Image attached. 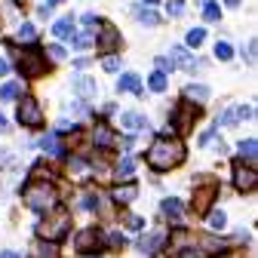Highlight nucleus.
Segmentation results:
<instances>
[{
    "mask_svg": "<svg viewBox=\"0 0 258 258\" xmlns=\"http://www.w3.org/2000/svg\"><path fill=\"white\" fill-rule=\"evenodd\" d=\"M234 187L237 190H243V194H252L255 187H258V172H255V166H243V160L234 166Z\"/></svg>",
    "mask_w": 258,
    "mask_h": 258,
    "instance_id": "obj_6",
    "label": "nucleus"
},
{
    "mask_svg": "<svg viewBox=\"0 0 258 258\" xmlns=\"http://www.w3.org/2000/svg\"><path fill=\"white\" fill-rule=\"evenodd\" d=\"M102 68H105V71H111V74H114V71H120V58H117V55H105Z\"/></svg>",
    "mask_w": 258,
    "mask_h": 258,
    "instance_id": "obj_36",
    "label": "nucleus"
},
{
    "mask_svg": "<svg viewBox=\"0 0 258 258\" xmlns=\"http://www.w3.org/2000/svg\"><path fill=\"white\" fill-rule=\"evenodd\" d=\"M92 142L99 145V148H111L114 145V133H111L105 123H99V126H95V133H92Z\"/></svg>",
    "mask_w": 258,
    "mask_h": 258,
    "instance_id": "obj_18",
    "label": "nucleus"
},
{
    "mask_svg": "<svg viewBox=\"0 0 258 258\" xmlns=\"http://www.w3.org/2000/svg\"><path fill=\"white\" fill-rule=\"evenodd\" d=\"M83 206L95 212V209L102 206V194H99V190H86V197H83Z\"/></svg>",
    "mask_w": 258,
    "mask_h": 258,
    "instance_id": "obj_28",
    "label": "nucleus"
},
{
    "mask_svg": "<svg viewBox=\"0 0 258 258\" xmlns=\"http://www.w3.org/2000/svg\"><path fill=\"white\" fill-rule=\"evenodd\" d=\"M7 71H10V64H7V58H0V77H7Z\"/></svg>",
    "mask_w": 258,
    "mask_h": 258,
    "instance_id": "obj_45",
    "label": "nucleus"
},
{
    "mask_svg": "<svg viewBox=\"0 0 258 258\" xmlns=\"http://www.w3.org/2000/svg\"><path fill=\"white\" fill-rule=\"evenodd\" d=\"M163 215H166L172 224H181V221H184V203L175 200V197H166V200H163Z\"/></svg>",
    "mask_w": 258,
    "mask_h": 258,
    "instance_id": "obj_11",
    "label": "nucleus"
},
{
    "mask_svg": "<svg viewBox=\"0 0 258 258\" xmlns=\"http://www.w3.org/2000/svg\"><path fill=\"white\" fill-rule=\"evenodd\" d=\"M148 86H151L154 92H163V89H166V74L154 71V74H151V80H148Z\"/></svg>",
    "mask_w": 258,
    "mask_h": 258,
    "instance_id": "obj_31",
    "label": "nucleus"
},
{
    "mask_svg": "<svg viewBox=\"0 0 258 258\" xmlns=\"http://www.w3.org/2000/svg\"><path fill=\"white\" fill-rule=\"evenodd\" d=\"M95 43H99L102 52H114V49L120 46V31H117L114 25H102V34L95 37Z\"/></svg>",
    "mask_w": 258,
    "mask_h": 258,
    "instance_id": "obj_9",
    "label": "nucleus"
},
{
    "mask_svg": "<svg viewBox=\"0 0 258 258\" xmlns=\"http://www.w3.org/2000/svg\"><path fill=\"white\" fill-rule=\"evenodd\" d=\"M221 126H234V123H240V117H237V108H228L221 114V120H218Z\"/></svg>",
    "mask_w": 258,
    "mask_h": 258,
    "instance_id": "obj_35",
    "label": "nucleus"
},
{
    "mask_svg": "<svg viewBox=\"0 0 258 258\" xmlns=\"http://www.w3.org/2000/svg\"><path fill=\"white\" fill-rule=\"evenodd\" d=\"M215 58H221V61H231L234 58V49H231V43H215Z\"/></svg>",
    "mask_w": 258,
    "mask_h": 258,
    "instance_id": "obj_30",
    "label": "nucleus"
},
{
    "mask_svg": "<svg viewBox=\"0 0 258 258\" xmlns=\"http://www.w3.org/2000/svg\"><path fill=\"white\" fill-rule=\"evenodd\" d=\"M46 52H49V58H52V61H61V58H64V49H61V46H49Z\"/></svg>",
    "mask_w": 258,
    "mask_h": 258,
    "instance_id": "obj_39",
    "label": "nucleus"
},
{
    "mask_svg": "<svg viewBox=\"0 0 258 258\" xmlns=\"http://www.w3.org/2000/svg\"><path fill=\"white\" fill-rule=\"evenodd\" d=\"M218 197V184H203L194 190V212L197 215H206L212 209V200Z\"/></svg>",
    "mask_w": 258,
    "mask_h": 258,
    "instance_id": "obj_8",
    "label": "nucleus"
},
{
    "mask_svg": "<svg viewBox=\"0 0 258 258\" xmlns=\"http://www.w3.org/2000/svg\"><path fill=\"white\" fill-rule=\"evenodd\" d=\"M34 37H37V31H34V25H31V22H25V25L19 28V40H28V43H31V40H34Z\"/></svg>",
    "mask_w": 258,
    "mask_h": 258,
    "instance_id": "obj_34",
    "label": "nucleus"
},
{
    "mask_svg": "<svg viewBox=\"0 0 258 258\" xmlns=\"http://www.w3.org/2000/svg\"><path fill=\"white\" fill-rule=\"evenodd\" d=\"M126 228L139 231V228H142V218H139V215H126Z\"/></svg>",
    "mask_w": 258,
    "mask_h": 258,
    "instance_id": "obj_41",
    "label": "nucleus"
},
{
    "mask_svg": "<svg viewBox=\"0 0 258 258\" xmlns=\"http://www.w3.org/2000/svg\"><path fill=\"white\" fill-rule=\"evenodd\" d=\"M108 246H111V249H117V252H120V249H123V246H126V237H123V234H120V231H111V234H108Z\"/></svg>",
    "mask_w": 258,
    "mask_h": 258,
    "instance_id": "obj_33",
    "label": "nucleus"
},
{
    "mask_svg": "<svg viewBox=\"0 0 258 258\" xmlns=\"http://www.w3.org/2000/svg\"><path fill=\"white\" fill-rule=\"evenodd\" d=\"M0 129H7V117L4 114H0Z\"/></svg>",
    "mask_w": 258,
    "mask_h": 258,
    "instance_id": "obj_49",
    "label": "nucleus"
},
{
    "mask_svg": "<svg viewBox=\"0 0 258 258\" xmlns=\"http://www.w3.org/2000/svg\"><path fill=\"white\" fill-rule=\"evenodd\" d=\"M40 148H43V151H46V154H52V157H61V154H64V148H61V145H58V139H55V136H52V133H49V136H43V139H40Z\"/></svg>",
    "mask_w": 258,
    "mask_h": 258,
    "instance_id": "obj_22",
    "label": "nucleus"
},
{
    "mask_svg": "<svg viewBox=\"0 0 258 258\" xmlns=\"http://www.w3.org/2000/svg\"><path fill=\"white\" fill-rule=\"evenodd\" d=\"M55 4H61V0H46V7H55Z\"/></svg>",
    "mask_w": 258,
    "mask_h": 258,
    "instance_id": "obj_50",
    "label": "nucleus"
},
{
    "mask_svg": "<svg viewBox=\"0 0 258 258\" xmlns=\"http://www.w3.org/2000/svg\"><path fill=\"white\" fill-rule=\"evenodd\" d=\"M136 194H139L136 184H117V187H114V203H133Z\"/></svg>",
    "mask_w": 258,
    "mask_h": 258,
    "instance_id": "obj_15",
    "label": "nucleus"
},
{
    "mask_svg": "<svg viewBox=\"0 0 258 258\" xmlns=\"http://www.w3.org/2000/svg\"><path fill=\"white\" fill-rule=\"evenodd\" d=\"M181 258H200V255H197V252H184Z\"/></svg>",
    "mask_w": 258,
    "mask_h": 258,
    "instance_id": "obj_48",
    "label": "nucleus"
},
{
    "mask_svg": "<svg viewBox=\"0 0 258 258\" xmlns=\"http://www.w3.org/2000/svg\"><path fill=\"white\" fill-rule=\"evenodd\" d=\"M163 237H166V234H163V231H151V234H148V237H142V240H139V249H142V252H148V255H151V252H157V249H160V246H163Z\"/></svg>",
    "mask_w": 258,
    "mask_h": 258,
    "instance_id": "obj_13",
    "label": "nucleus"
},
{
    "mask_svg": "<svg viewBox=\"0 0 258 258\" xmlns=\"http://www.w3.org/2000/svg\"><path fill=\"white\" fill-rule=\"evenodd\" d=\"M74 92L80 95V99H95V92H99V83H95L92 77H74Z\"/></svg>",
    "mask_w": 258,
    "mask_h": 258,
    "instance_id": "obj_12",
    "label": "nucleus"
},
{
    "mask_svg": "<svg viewBox=\"0 0 258 258\" xmlns=\"http://www.w3.org/2000/svg\"><path fill=\"white\" fill-rule=\"evenodd\" d=\"M74 246H77V252H95V249L102 246V234L95 231V228H86V231L77 234V243Z\"/></svg>",
    "mask_w": 258,
    "mask_h": 258,
    "instance_id": "obj_10",
    "label": "nucleus"
},
{
    "mask_svg": "<svg viewBox=\"0 0 258 258\" xmlns=\"http://www.w3.org/2000/svg\"><path fill=\"white\" fill-rule=\"evenodd\" d=\"M142 4H157V0H142Z\"/></svg>",
    "mask_w": 258,
    "mask_h": 258,
    "instance_id": "obj_51",
    "label": "nucleus"
},
{
    "mask_svg": "<svg viewBox=\"0 0 258 258\" xmlns=\"http://www.w3.org/2000/svg\"><path fill=\"white\" fill-rule=\"evenodd\" d=\"M197 114H200V108H194L190 102L178 105L175 114H172V129H175V133H187V129L194 126V120H197Z\"/></svg>",
    "mask_w": 258,
    "mask_h": 258,
    "instance_id": "obj_7",
    "label": "nucleus"
},
{
    "mask_svg": "<svg viewBox=\"0 0 258 258\" xmlns=\"http://www.w3.org/2000/svg\"><path fill=\"white\" fill-rule=\"evenodd\" d=\"M212 258H243L240 252H218V255H212Z\"/></svg>",
    "mask_w": 258,
    "mask_h": 258,
    "instance_id": "obj_44",
    "label": "nucleus"
},
{
    "mask_svg": "<svg viewBox=\"0 0 258 258\" xmlns=\"http://www.w3.org/2000/svg\"><path fill=\"white\" fill-rule=\"evenodd\" d=\"M240 157H246V163L252 166L255 157H258V142H255V139H243V142H240Z\"/></svg>",
    "mask_w": 258,
    "mask_h": 258,
    "instance_id": "obj_20",
    "label": "nucleus"
},
{
    "mask_svg": "<svg viewBox=\"0 0 258 258\" xmlns=\"http://www.w3.org/2000/svg\"><path fill=\"white\" fill-rule=\"evenodd\" d=\"M120 123L126 126V129H148V117H142V114H136V111H126L123 117H120Z\"/></svg>",
    "mask_w": 258,
    "mask_h": 258,
    "instance_id": "obj_16",
    "label": "nucleus"
},
{
    "mask_svg": "<svg viewBox=\"0 0 258 258\" xmlns=\"http://www.w3.org/2000/svg\"><path fill=\"white\" fill-rule=\"evenodd\" d=\"M68 166H71L74 172H83V169H86V160H83V157H74V160H71Z\"/></svg>",
    "mask_w": 258,
    "mask_h": 258,
    "instance_id": "obj_40",
    "label": "nucleus"
},
{
    "mask_svg": "<svg viewBox=\"0 0 258 258\" xmlns=\"http://www.w3.org/2000/svg\"><path fill=\"white\" fill-rule=\"evenodd\" d=\"M206 215H209V228L212 231H224V228H228V215H224L221 209H209Z\"/></svg>",
    "mask_w": 258,
    "mask_h": 258,
    "instance_id": "obj_23",
    "label": "nucleus"
},
{
    "mask_svg": "<svg viewBox=\"0 0 258 258\" xmlns=\"http://www.w3.org/2000/svg\"><path fill=\"white\" fill-rule=\"evenodd\" d=\"M246 58L255 61V40H249V46H246Z\"/></svg>",
    "mask_w": 258,
    "mask_h": 258,
    "instance_id": "obj_43",
    "label": "nucleus"
},
{
    "mask_svg": "<svg viewBox=\"0 0 258 258\" xmlns=\"http://www.w3.org/2000/svg\"><path fill=\"white\" fill-rule=\"evenodd\" d=\"M68 231H71V212H64V209L49 212L37 224V237L43 243H58V240H64V234H68Z\"/></svg>",
    "mask_w": 258,
    "mask_h": 258,
    "instance_id": "obj_3",
    "label": "nucleus"
},
{
    "mask_svg": "<svg viewBox=\"0 0 258 258\" xmlns=\"http://www.w3.org/2000/svg\"><path fill=\"white\" fill-rule=\"evenodd\" d=\"M203 40H206V31H203V28H190V31H187V46H190V49H197Z\"/></svg>",
    "mask_w": 258,
    "mask_h": 258,
    "instance_id": "obj_27",
    "label": "nucleus"
},
{
    "mask_svg": "<svg viewBox=\"0 0 258 258\" xmlns=\"http://www.w3.org/2000/svg\"><path fill=\"white\" fill-rule=\"evenodd\" d=\"M16 68H19L22 77H40V74L46 71V55H43V49H37V46L22 49V52H19V61H16Z\"/></svg>",
    "mask_w": 258,
    "mask_h": 258,
    "instance_id": "obj_4",
    "label": "nucleus"
},
{
    "mask_svg": "<svg viewBox=\"0 0 258 258\" xmlns=\"http://www.w3.org/2000/svg\"><path fill=\"white\" fill-rule=\"evenodd\" d=\"M203 19H206V22H218V19H221V10H218V4L206 0V7H203Z\"/></svg>",
    "mask_w": 258,
    "mask_h": 258,
    "instance_id": "obj_29",
    "label": "nucleus"
},
{
    "mask_svg": "<svg viewBox=\"0 0 258 258\" xmlns=\"http://www.w3.org/2000/svg\"><path fill=\"white\" fill-rule=\"evenodd\" d=\"M133 172H136V160H133V157H123L120 163H117V169H114L117 181H126V178H133Z\"/></svg>",
    "mask_w": 258,
    "mask_h": 258,
    "instance_id": "obj_19",
    "label": "nucleus"
},
{
    "mask_svg": "<svg viewBox=\"0 0 258 258\" xmlns=\"http://www.w3.org/2000/svg\"><path fill=\"white\" fill-rule=\"evenodd\" d=\"M19 95V83H7V86H0V99L4 102H13Z\"/></svg>",
    "mask_w": 258,
    "mask_h": 258,
    "instance_id": "obj_32",
    "label": "nucleus"
},
{
    "mask_svg": "<svg viewBox=\"0 0 258 258\" xmlns=\"http://www.w3.org/2000/svg\"><path fill=\"white\" fill-rule=\"evenodd\" d=\"M184 145L178 142V139H157L151 148H148V154H145V160H148V166L151 169H157V172H169V169H175V166H181L184 163Z\"/></svg>",
    "mask_w": 258,
    "mask_h": 258,
    "instance_id": "obj_1",
    "label": "nucleus"
},
{
    "mask_svg": "<svg viewBox=\"0 0 258 258\" xmlns=\"http://www.w3.org/2000/svg\"><path fill=\"white\" fill-rule=\"evenodd\" d=\"M92 258H99V255H92Z\"/></svg>",
    "mask_w": 258,
    "mask_h": 258,
    "instance_id": "obj_52",
    "label": "nucleus"
},
{
    "mask_svg": "<svg viewBox=\"0 0 258 258\" xmlns=\"http://www.w3.org/2000/svg\"><path fill=\"white\" fill-rule=\"evenodd\" d=\"M224 4H228L231 10H237V7H240V0H224Z\"/></svg>",
    "mask_w": 258,
    "mask_h": 258,
    "instance_id": "obj_46",
    "label": "nucleus"
},
{
    "mask_svg": "<svg viewBox=\"0 0 258 258\" xmlns=\"http://www.w3.org/2000/svg\"><path fill=\"white\" fill-rule=\"evenodd\" d=\"M95 43V31L92 28H86V31H80V34L74 37V49H89Z\"/></svg>",
    "mask_w": 258,
    "mask_h": 258,
    "instance_id": "obj_24",
    "label": "nucleus"
},
{
    "mask_svg": "<svg viewBox=\"0 0 258 258\" xmlns=\"http://www.w3.org/2000/svg\"><path fill=\"white\" fill-rule=\"evenodd\" d=\"M166 13H169V16H181V13H184V0H169V4H166Z\"/></svg>",
    "mask_w": 258,
    "mask_h": 258,
    "instance_id": "obj_37",
    "label": "nucleus"
},
{
    "mask_svg": "<svg viewBox=\"0 0 258 258\" xmlns=\"http://www.w3.org/2000/svg\"><path fill=\"white\" fill-rule=\"evenodd\" d=\"M34 258H55V243L37 240V243H34Z\"/></svg>",
    "mask_w": 258,
    "mask_h": 258,
    "instance_id": "obj_26",
    "label": "nucleus"
},
{
    "mask_svg": "<svg viewBox=\"0 0 258 258\" xmlns=\"http://www.w3.org/2000/svg\"><path fill=\"white\" fill-rule=\"evenodd\" d=\"M0 258H19L16 252H0Z\"/></svg>",
    "mask_w": 258,
    "mask_h": 258,
    "instance_id": "obj_47",
    "label": "nucleus"
},
{
    "mask_svg": "<svg viewBox=\"0 0 258 258\" xmlns=\"http://www.w3.org/2000/svg\"><path fill=\"white\" fill-rule=\"evenodd\" d=\"M22 200L28 209H34V212H49L55 203H58V194L52 187V181L46 178H31L22 190Z\"/></svg>",
    "mask_w": 258,
    "mask_h": 258,
    "instance_id": "obj_2",
    "label": "nucleus"
},
{
    "mask_svg": "<svg viewBox=\"0 0 258 258\" xmlns=\"http://www.w3.org/2000/svg\"><path fill=\"white\" fill-rule=\"evenodd\" d=\"M157 71H160V74H166V71H172V61H169L166 55H160V58H157Z\"/></svg>",
    "mask_w": 258,
    "mask_h": 258,
    "instance_id": "obj_38",
    "label": "nucleus"
},
{
    "mask_svg": "<svg viewBox=\"0 0 258 258\" xmlns=\"http://www.w3.org/2000/svg\"><path fill=\"white\" fill-rule=\"evenodd\" d=\"M136 16H139V22H142V25H151V28H154V25H160V16H157L154 10H145V7H136Z\"/></svg>",
    "mask_w": 258,
    "mask_h": 258,
    "instance_id": "obj_25",
    "label": "nucleus"
},
{
    "mask_svg": "<svg viewBox=\"0 0 258 258\" xmlns=\"http://www.w3.org/2000/svg\"><path fill=\"white\" fill-rule=\"evenodd\" d=\"M117 92H142L139 74H123V77L117 80Z\"/></svg>",
    "mask_w": 258,
    "mask_h": 258,
    "instance_id": "obj_17",
    "label": "nucleus"
},
{
    "mask_svg": "<svg viewBox=\"0 0 258 258\" xmlns=\"http://www.w3.org/2000/svg\"><path fill=\"white\" fill-rule=\"evenodd\" d=\"M83 25H99V16H95V13H86V16H83Z\"/></svg>",
    "mask_w": 258,
    "mask_h": 258,
    "instance_id": "obj_42",
    "label": "nucleus"
},
{
    "mask_svg": "<svg viewBox=\"0 0 258 258\" xmlns=\"http://www.w3.org/2000/svg\"><path fill=\"white\" fill-rule=\"evenodd\" d=\"M184 99H187V102H197V105L206 102V99H209V86H203V83H190V86L184 89Z\"/></svg>",
    "mask_w": 258,
    "mask_h": 258,
    "instance_id": "obj_14",
    "label": "nucleus"
},
{
    "mask_svg": "<svg viewBox=\"0 0 258 258\" xmlns=\"http://www.w3.org/2000/svg\"><path fill=\"white\" fill-rule=\"evenodd\" d=\"M52 34H55V37H74V22H71V16H68V19H58V22L52 25Z\"/></svg>",
    "mask_w": 258,
    "mask_h": 258,
    "instance_id": "obj_21",
    "label": "nucleus"
},
{
    "mask_svg": "<svg viewBox=\"0 0 258 258\" xmlns=\"http://www.w3.org/2000/svg\"><path fill=\"white\" fill-rule=\"evenodd\" d=\"M16 117H19V123H22V126H28V129L43 126V108H40V102H37V99H31V95H25V99L19 102Z\"/></svg>",
    "mask_w": 258,
    "mask_h": 258,
    "instance_id": "obj_5",
    "label": "nucleus"
}]
</instances>
